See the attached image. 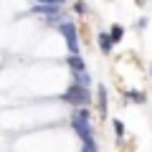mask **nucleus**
Wrapping results in <instances>:
<instances>
[{
	"label": "nucleus",
	"instance_id": "nucleus-1",
	"mask_svg": "<svg viewBox=\"0 0 152 152\" xmlns=\"http://www.w3.org/2000/svg\"><path fill=\"white\" fill-rule=\"evenodd\" d=\"M71 127H74V132L79 134V140H81L84 145H89V147H94V150H96L94 132H91V114H89L86 107H76L74 117H71Z\"/></svg>",
	"mask_w": 152,
	"mask_h": 152
},
{
	"label": "nucleus",
	"instance_id": "nucleus-2",
	"mask_svg": "<svg viewBox=\"0 0 152 152\" xmlns=\"http://www.w3.org/2000/svg\"><path fill=\"white\" fill-rule=\"evenodd\" d=\"M64 99L66 104H74V107H84L89 104V86H81V84H71L69 89L64 91Z\"/></svg>",
	"mask_w": 152,
	"mask_h": 152
},
{
	"label": "nucleus",
	"instance_id": "nucleus-3",
	"mask_svg": "<svg viewBox=\"0 0 152 152\" xmlns=\"http://www.w3.org/2000/svg\"><path fill=\"white\" fill-rule=\"evenodd\" d=\"M58 33L66 38L69 53H79V33H76V23H71V20H61V23H58Z\"/></svg>",
	"mask_w": 152,
	"mask_h": 152
},
{
	"label": "nucleus",
	"instance_id": "nucleus-4",
	"mask_svg": "<svg viewBox=\"0 0 152 152\" xmlns=\"http://www.w3.org/2000/svg\"><path fill=\"white\" fill-rule=\"evenodd\" d=\"M31 13H36V15H43L46 20L53 26L56 20L61 23V5H51V3H36V5L31 8Z\"/></svg>",
	"mask_w": 152,
	"mask_h": 152
},
{
	"label": "nucleus",
	"instance_id": "nucleus-5",
	"mask_svg": "<svg viewBox=\"0 0 152 152\" xmlns=\"http://www.w3.org/2000/svg\"><path fill=\"white\" fill-rule=\"evenodd\" d=\"M66 66H69L71 71H86V61H84L79 53H69V58H66Z\"/></svg>",
	"mask_w": 152,
	"mask_h": 152
},
{
	"label": "nucleus",
	"instance_id": "nucleus-6",
	"mask_svg": "<svg viewBox=\"0 0 152 152\" xmlns=\"http://www.w3.org/2000/svg\"><path fill=\"white\" fill-rule=\"evenodd\" d=\"M112 48H114L112 36H109V33H99V51H102V53H109Z\"/></svg>",
	"mask_w": 152,
	"mask_h": 152
},
{
	"label": "nucleus",
	"instance_id": "nucleus-7",
	"mask_svg": "<svg viewBox=\"0 0 152 152\" xmlns=\"http://www.w3.org/2000/svg\"><path fill=\"white\" fill-rule=\"evenodd\" d=\"M96 102H99V112H104V114H107V107H109L107 86H99V89H96Z\"/></svg>",
	"mask_w": 152,
	"mask_h": 152
},
{
	"label": "nucleus",
	"instance_id": "nucleus-8",
	"mask_svg": "<svg viewBox=\"0 0 152 152\" xmlns=\"http://www.w3.org/2000/svg\"><path fill=\"white\" fill-rule=\"evenodd\" d=\"M74 84L91 86V76H89V71H74Z\"/></svg>",
	"mask_w": 152,
	"mask_h": 152
},
{
	"label": "nucleus",
	"instance_id": "nucleus-9",
	"mask_svg": "<svg viewBox=\"0 0 152 152\" xmlns=\"http://www.w3.org/2000/svg\"><path fill=\"white\" fill-rule=\"evenodd\" d=\"M109 36H112V41H114V43H119V41H122V36H124V28H122V26H114L112 31H109Z\"/></svg>",
	"mask_w": 152,
	"mask_h": 152
},
{
	"label": "nucleus",
	"instance_id": "nucleus-10",
	"mask_svg": "<svg viewBox=\"0 0 152 152\" xmlns=\"http://www.w3.org/2000/svg\"><path fill=\"white\" fill-rule=\"evenodd\" d=\"M112 124H114V132H117V137H122V134H124V122H119V119H114Z\"/></svg>",
	"mask_w": 152,
	"mask_h": 152
},
{
	"label": "nucleus",
	"instance_id": "nucleus-11",
	"mask_svg": "<svg viewBox=\"0 0 152 152\" xmlns=\"http://www.w3.org/2000/svg\"><path fill=\"white\" fill-rule=\"evenodd\" d=\"M127 96L134 99V102H145V94H140V91H127Z\"/></svg>",
	"mask_w": 152,
	"mask_h": 152
},
{
	"label": "nucleus",
	"instance_id": "nucleus-12",
	"mask_svg": "<svg viewBox=\"0 0 152 152\" xmlns=\"http://www.w3.org/2000/svg\"><path fill=\"white\" fill-rule=\"evenodd\" d=\"M74 10L79 13V15H84V13H86V5H84V3H76V5H74Z\"/></svg>",
	"mask_w": 152,
	"mask_h": 152
},
{
	"label": "nucleus",
	"instance_id": "nucleus-13",
	"mask_svg": "<svg viewBox=\"0 0 152 152\" xmlns=\"http://www.w3.org/2000/svg\"><path fill=\"white\" fill-rule=\"evenodd\" d=\"M38 3H51V5H64L66 0H38Z\"/></svg>",
	"mask_w": 152,
	"mask_h": 152
},
{
	"label": "nucleus",
	"instance_id": "nucleus-14",
	"mask_svg": "<svg viewBox=\"0 0 152 152\" xmlns=\"http://www.w3.org/2000/svg\"><path fill=\"white\" fill-rule=\"evenodd\" d=\"M81 152H96V150H94V147H89V145H84V147H81Z\"/></svg>",
	"mask_w": 152,
	"mask_h": 152
}]
</instances>
